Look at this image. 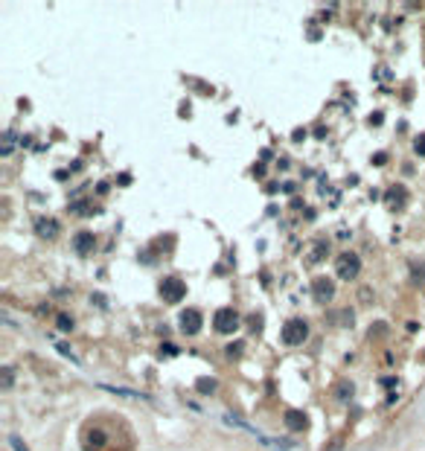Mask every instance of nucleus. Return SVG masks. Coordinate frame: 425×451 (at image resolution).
<instances>
[{"mask_svg": "<svg viewBox=\"0 0 425 451\" xmlns=\"http://www.w3.org/2000/svg\"><path fill=\"white\" fill-rule=\"evenodd\" d=\"M306 338H309L306 320H300V318L286 320V326H283V341H286L289 347H300V344H303Z\"/></svg>", "mask_w": 425, "mask_h": 451, "instance_id": "f257e3e1", "label": "nucleus"}, {"mask_svg": "<svg viewBox=\"0 0 425 451\" xmlns=\"http://www.w3.org/2000/svg\"><path fill=\"white\" fill-rule=\"evenodd\" d=\"M335 271H338L341 280H356L358 271H361V259H358V253L344 251L338 259H335Z\"/></svg>", "mask_w": 425, "mask_h": 451, "instance_id": "f03ea898", "label": "nucleus"}, {"mask_svg": "<svg viewBox=\"0 0 425 451\" xmlns=\"http://www.w3.org/2000/svg\"><path fill=\"white\" fill-rule=\"evenodd\" d=\"M184 294H187V283H184L181 277H166V280L160 283V297H163V303H181Z\"/></svg>", "mask_w": 425, "mask_h": 451, "instance_id": "7ed1b4c3", "label": "nucleus"}, {"mask_svg": "<svg viewBox=\"0 0 425 451\" xmlns=\"http://www.w3.org/2000/svg\"><path fill=\"white\" fill-rule=\"evenodd\" d=\"M213 329L219 335H233L239 329V312H233V309H219L216 318H213Z\"/></svg>", "mask_w": 425, "mask_h": 451, "instance_id": "20e7f679", "label": "nucleus"}, {"mask_svg": "<svg viewBox=\"0 0 425 451\" xmlns=\"http://www.w3.org/2000/svg\"><path fill=\"white\" fill-rule=\"evenodd\" d=\"M32 227H35V236L44 239V242H55L58 233H61V224H58L55 218H50V216H38L32 221Z\"/></svg>", "mask_w": 425, "mask_h": 451, "instance_id": "39448f33", "label": "nucleus"}, {"mask_svg": "<svg viewBox=\"0 0 425 451\" xmlns=\"http://www.w3.org/2000/svg\"><path fill=\"white\" fill-rule=\"evenodd\" d=\"M181 332L184 335H198L201 332V326H204V318H201V312L198 309H187V312H181Z\"/></svg>", "mask_w": 425, "mask_h": 451, "instance_id": "423d86ee", "label": "nucleus"}, {"mask_svg": "<svg viewBox=\"0 0 425 451\" xmlns=\"http://www.w3.org/2000/svg\"><path fill=\"white\" fill-rule=\"evenodd\" d=\"M82 443H85L87 451H102L105 443H108V434H105L102 428H96V425H87V428H85V437H82Z\"/></svg>", "mask_w": 425, "mask_h": 451, "instance_id": "0eeeda50", "label": "nucleus"}, {"mask_svg": "<svg viewBox=\"0 0 425 451\" xmlns=\"http://www.w3.org/2000/svg\"><path fill=\"white\" fill-rule=\"evenodd\" d=\"M312 288H315V300L318 303H329L335 297V283H332L329 277H318V280L312 283Z\"/></svg>", "mask_w": 425, "mask_h": 451, "instance_id": "6e6552de", "label": "nucleus"}, {"mask_svg": "<svg viewBox=\"0 0 425 451\" xmlns=\"http://www.w3.org/2000/svg\"><path fill=\"white\" fill-rule=\"evenodd\" d=\"M283 422H286L289 431H306V425H309L306 414H303V411H294V408H289V411L283 414Z\"/></svg>", "mask_w": 425, "mask_h": 451, "instance_id": "1a4fd4ad", "label": "nucleus"}, {"mask_svg": "<svg viewBox=\"0 0 425 451\" xmlns=\"http://www.w3.org/2000/svg\"><path fill=\"white\" fill-rule=\"evenodd\" d=\"M73 248H76V253L87 256V253L96 248V236L90 233V230H82V233H76V239H73Z\"/></svg>", "mask_w": 425, "mask_h": 451, "instance_id": "9d476101", "label": "nucleus"}, {"mask_svg": "<svg viewBox=\"0 0 425 451\" xmlns=\"http://www.w3.org/2000/svg\"><path fill=\"white\" fill-rule=\"evenodd\" d=\"M326 253H329V242H326V239H315V248L306 253V262L309 265H318Z\"/></svg>", "mask_w": 425, "mask_h": 451, "instance_id": "9b49d317", "label": "nucleus"}, {"mask_svg": "<svg viewBox=\"0 0 425 451\" xmlns=\"http://www.w3.org/2000/svg\"><path fill=\"white\" fill-rule=\"evenodd\" d=\"M70 213L87 216V213H96V207H93V201H76V204H70Z\"/></svg>", "mask_w": 425, "mask_h": 451, "instance_id": "f8f14e48", "label": "nucleus"}, {"mask_svg": "<svg viewBox=\"0 0 425 451\" xmlns=\"http://www.w3.org/2000/svg\"><path fill=\"white\" fill-rule=\"evenodd\" d=\"M388 195H391V198H388L391 207H402V204H405V186H391Z\"/></svg>", "mask_w": 425, "mask_h": 451, "instance_id": "ddd939ff", "label": "nucleus"}, {"mask_svg": "<svg viewBox=\"0 0 425 451\" xmlns=\"http://www.w3.org/2000/svg\"><path fill=\"white\" fill-rule=\"evenodd\" d=\"M12 385H15V370L9 367V364H3V370H0V387L9 390Z\"/></svg>", "mask_w": 425, "mask_h": 451, "instance_id": "4468645a", "label": "nucleus"}, {"mask_svg": "<svg viewBox=\"0 0 425 451\" xmlns=\"http://www.w3.org/2000/svg\"><path fill=\"white\" fill-rule=\"evenodd\" d=\"M219 390V382L213 379V376H204V379H198V393H216Z\"/></svg>", "mask_w": 425, "mask_h": 451, "instance_id": "2eb2a0df", "label": "nucleus"}, {"mask_svg": "<svg viewBox=\"0 0 425 451\" xmlns=\"http://www.w3.org/2000/svg\"><path fill=\"white\" fill-rule=\"evenodd\" d=\"M102 390H108V393H117V396H125V399H143L140 393H134V390H125V387H111V385H102Z\"/></svg>", "mask_w": 425, "mask_h": 451, "instance_id": "dca6fc26", "label": "nucleus"}, {"mask_svg": "<svg viewBox=\"0 0 425 451\" xmlns=\"http://www.w3.org/2000/svg\"><path fill=\"white\" fill-rule=\"evenodd\" d=\"M353 393H356V387H353V382H341V385L335 387V396H338L341 402H344V399H350Z\"/></svg>", "mask_w": 425, "mask_h": 451, "instance_id": "f3484780", "label": "nucleus"}, {"mask_svg": "<svg viewBox=\"0 0 425 451\" xmlns=\"http://www.w3.org/2000/svg\"><path fill=\"white\" fill-rule=\"evenodd\" d=\"M411 280H414L417 285H425V265H420V262L411 265Z\"/></svg>", "mask_w": 425, "mask_h": 451, "instance_id": "a211bd4d", "label": "nucleus"}, {"mask_svg": "<svg viewBox=\"0 0 425 451\" xmlns=\"http://www.w3.org/2000/svg\"><path fill=\"white\" fill-rule=\"evenodd\" d=\"M55 323H58V329H64V332H70V329H73V318H70V315H64V312H61V315H55Z\"/></svg>", "mask_w": 425, "mask_h": 451, "instance_id": "6ab92c4d", "label": "nucleus"}, {"mask_svg": "<svg viewBox=\"0 0 425 451\" xmlns=\"http://www.w3.org/2000/svg\"><path fill=\"white\" fill-rule=\"evenodd\" d=\"M242 350H245V344H242V341L230 344V347H227V358H236V355H242Z\"/></svg>", "mask_w": 425, "mask_h": 451, "instance_id": "aec40b11", "label": "nucleus"}, {"mask_svg": "<svg viewBox=\"0 0 425 451\" xmlns=\"http://www.w3.org/2000/svg\"><path fill=\"white\" fill-rule=\"evenodd\" d=\"M12 146H15V134H6V143H3L0 154H12Z\"/></svg>", "mask_w": 425, "mask_h": 451, "instance_id": "412c9836", "label": "nucleus"}, {"mask_svg": "<svg viewBox=\"0 0 425 451\" xmlns=\"http://www.w3.org/2000/svg\"><path fill=\"white\" fill-rule=\"evenodd\" d=\"M414 151H417V154H423V157H425V134H420V137L414 140Z\"/></svg>", "mask_w": 425, "mask_h": 451, "instance_id": "4be33fe9", "label": "nucleus"}, {"mask_svg": "<svg viewBox=\"0 0 425 451\" xmlns=\"http://www.w3.org/2000/svg\"><path fill=\"white\" fill-rule=\"evenodd\" d=\"M9 446H12V449H15V451H29V449H26V446H23V443H20V437H15V434L9 437Z\"/></svg>", "mask_w": 425, "mask_h": 451, "instance_id": "5701e85b", "label": "nucleus"}, {"mask_svg": "<svg viewBox=\"0 0 425 451\" xmlns=\"http://www.w3.org/2000/svg\"><path fill=\"white\" fill-rule=\"evenodd\" d=\"M55 350L61 352V355H67L70 361H79V358H76V355H73V352H70V347H67V344H55Z\"/></svg>", "mask_w": 425, "mask_h": 451, "instance_id": "b1692460", "label": "nucleus"}, {"mask_svg": "<svg viewBox=\"0 0 425 451\" xmlns=\"http://www.w3.org/2000/svg\"><path fill=\"white\" fill-rule=\"evenodd\" d=\"M251 326H254V329H262V318H259V315H254V318H251Z\"/></svg>", "mask_w": 425, "mask_h": 451, "instance_id": "393cba45", "label": "nucleus"}]
</instances>
